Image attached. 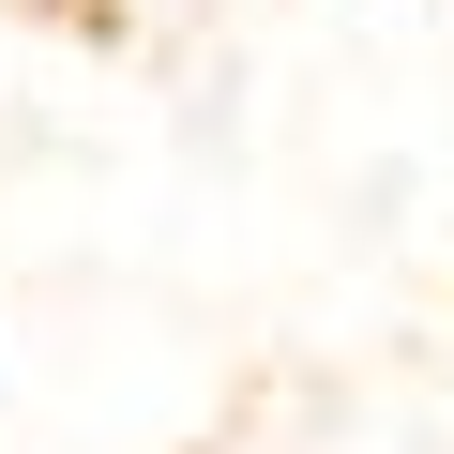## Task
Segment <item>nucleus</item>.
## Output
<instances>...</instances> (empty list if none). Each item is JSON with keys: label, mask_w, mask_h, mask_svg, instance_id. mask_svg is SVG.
<instances>
[]
</instances>
